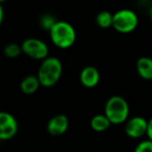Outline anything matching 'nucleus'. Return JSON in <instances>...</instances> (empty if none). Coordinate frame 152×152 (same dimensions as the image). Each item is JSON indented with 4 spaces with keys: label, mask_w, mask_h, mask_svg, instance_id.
Masks as SVG:
<instances>
[{
    "label": "nucleus",
    "mask_w": 152,
    "mask_h": 152,
    "mask_svg": "<svg viewBox=\"0 0 152 152\" xmlns=\"http://www.w3.org/2000/svg\"><path fill=\"white\" fill-rule=\"evenodd\" d=\"M63 75V64L57 57L48 56L42 61L38 70L39 80L44 88H51L55 86Z\"/></svg>",
    "instance_id": "1"
},
{
    "label": "nucleus",
    "mask_w": 152,
    "mask_h": 152,
    "mask_svg": "<svg viewBox=\"0 0 152 152\" xmlns=\"http://www.w3.org/2000/svg\"><path fill=\"white\" fill-rule=\"evenodd\" d=\"M129 104L122 96L115 95L108 98L104 106V115L114 125L126 123L129 117Z\"/></svg>",
    "instance_id": "2"
},
{
    "label": "nucleus",
    "mask_w": 152,
    "mask_h": 152,
    "mask_svg": "<svg viewBox=\"0 0 152 152\" xmlns=\"http://www.w3.org/2000/svg\"><path fill=\"white\" fill-rule=\"evenodd\" d=\"M50 40L54 46L61 49H68L76 41V30L67 21H57L49 31Z\"/></svg>",
    "instance_id": "3"
},
{
    "label": "nucleus",
    "mask_w": 152,
    "mask_h": 152,
    "mask_svg": "<svg viewBox=\"0 0 152 152\" xmlns=\"http://www.w3.org/2000/svg\"><path fill=\"white\" fill-rule=\"evenodd\" d=\"M139 25V17L132 10H119L114 14L113 27L120 34H130Z\"/></svg>",
    "instance_id": "4"
},
{
    "label": "nucleus",
    "mask_w": 152,
    "mask_h": 152,
    "mask_svg": "<svg viewBox=\"0 0 152 152\" xmlns=\"http://www.w3.org/2000/svg\"><path fill=\"white\" fill-rule=\"evenodd\" d=\"M22 51L26 56L36 61H44L49 56V47L44 41L37 38H28L21 44Z\"/></svg>",
    "instance_id": "5"
},
{
    "label": "nucleus",
    "mask_w": 152,
    "mask_h": 152,
    "mask_svg": "<svg viewBox=\"0 0 152 152\" xmlns=\"http://www.w3.org/2000/svg\"><path fill=\"white\" fill-rule=\"evenodd\" d=\"M18 121L7 112L0 113V140L9 141L18 132Z\"/></svg>",
    "instance_id": "6"
},
{
    "label": "nucleus",
    "mask_w": 152,
    "mask_h": 152,
    "mask_svg": "<svg viewBox=\"0 0 152 152\" xmlns=\"http://www.w3.org/2000/svg\"><path fill=\"white\" fill-rule=\"evenodd\" d=\"M147 131L148 121L143 117H132L125 123V133L131 139H140L144 135H147Z\"/></svg>",
    "instance_id": "7"
},
{
    "label": "nucleus",
    "mask_w": 152,
    "mask_h": 152,
    "mask_svg": "<svg viewBox=\"0 0 152 152\" xmlns=\"http://www.w3.org/2000/svg\"><path fill=\"white\" fill-rule=\"evenodd\" d=\"M69 128V119L66 115L58 114L53 116L47 124V130L53 137L64 134Z\"/></svg>",
    "instance_id": "8"
},
{
    "label": "nucleus",
    "mask_w": 152,
    "mask_h": 152,
    "mask_svg": "<svg viewBox=\"0 0 152 152\" xmlns=\"http://www.w3.org/2000/svg\"><path fill=\"white\" fill-rule=\"evenodd\" d=\"M100 72L94 66H87L79 74V81L85 88L93 89L100 83Z\"/></svg>",
    "instance_id": "9"
},
{
    "label": "nucleus",
    "mask_w": 152,
    "mask_h": 152,
    "mask_svg": "<svg viewBox=\"0 0 152 152\" xmlns=\"http://www.w3.org/2000/svg\"><path fill=\"white\" fill-rule=\"evenodd\" d=\"M137 72L141 78L152 80V58L142 56L137 61Z\"/></svg>",
    "instance_id": "10"
},
{
    "label": "nucleus",
    "mask_w": 152,
    "mask_h": 152,
    "mask_svg": "<svg viewBox=\"0 0 152 152\" xmlns=\"http://www.w3.org/2000/svg\"><path fill=\"white\" fill-rule=\"evenodd\" d=\"M41 87V83L37 75H28L22 79L20 83V90L25 95H32Z\"/></svg>",
    "instance_id": "11"
},
{
    "label": "nucleus",
    "mask_w": 152,
    "mask_h": 152,
    "mask_svg": "<svg viewBox=\"0 0 152 152\" xmlns=\"http://www.w3.org/2000/svg\"><path fill=\"white\" fill-rule=\"evenodd\" d=\"M91 128L94 131H97V132H103V131L107 130L110 128V126L112 125L110 121L108 120V118L104 114L100 115H95L93 118L91 119Z\"/></svg>",
    "instance_id": "12"
},
{
    "label": "nucleus",
    "mask_w": 152,
    "mask_h": 152,
    "mask_svg": "<svg viewBox=\"0 0 152 152\" xmlns=\"http://www.w3.org/2000/svg\"><path fill=\"white\" fill-rule=\"evenodd\" d=\"M113 23H114V14H112L110 12L102 11L96 16V24L100 28L106 29V28L113 27Z\"/></svg>",
    "instance_id": "13"
},
{
    "label": "nucleus",
    "mask_w": 152,
    "mask_h": 152,
    "mask_svg": "<svg viewBox=\"0 0 152 152\" xmlns=\"http://www.w3.org/2000/svg\"><path fill=\"white\" fill-rule=\"evenodd\" d=\"M3 52H4L5 56L9 57V58H17L18 56L21 55V53H23V51H22L21 45L16 44V43H11V44H7L4 47Z\"/></svg>",
    "instance_id": "14"
},
{
    "label": "nucleus",
    "mask_w": 152,
    "mask_h": 152,
    "mask_svg": "<svg viewBox=\"0 0 152 152\" xmlns=\"http://www.w3.org/2000/svg\"><path fill=\"white\" fill-rule=\"evenodd\" d=\"M57 22V20L55 19V17L51 14H44L41 16L40 18V25L43 29L48 30L50 31L51 28L55 25V23Z\"/></svg>",
    "instance_id": "15"
},
{
    "label": "nucleus",
    "mask_w": 152,
    "mask_h": 152,
    "mask_svg": "<svg viewBox=\"0 0 152 152\" xmlns=\"http://www.w3.org/2000/svg\"><path fill=\"white\" fill-rule=\"evenodd\" d=\"M134 152H152V141L146 140L137 144Z\"/></svg>",
    "instance_id": "16"
},
{
    "label": "nucleus",
    "mask_w": 152,
    "mask_h": 152,
    "mask_svg": "<svg viewBox=\"0 0 152 152\" xmlns=\"http://www.w3.org/2000/svg\"><path fill=\"white\" fill-rule=\"evenodd\" d=\"M147 137L150 141H152V118L148 121V131H147Z\"/></svg>",
    "instance_id": "17"
},
{
    "label": "nucleus",
    "mask_w": 152,
    "mask_h": 152,
    "mask_svg": "<svg viewBox=\"0 0 152 152\" xmlns=\"http://www.w3.org/2000/svg\"><path fill=\"white\" fill-rule=\"evenodd\" d=\"M3 19H4V9L2 5H0V24L3 23Z\"/></svg>",
    "instance_id": "18"
},
{
    "label": "nucleus",
    "mask_w": 152,
    "mask_h": 152,
    "mask_svg": "<svg viewBox=\"0 0 152 152\" xmlns=\"http://www.w3.org/2000/svg\"><path fill=\"white\" fill-rule=\"evenodd\" d=\"M149 16H150V18L152 19V5H151V7H150V10H149Z\"/></svg>",
    "instance_id": "19"
},
{
    "label": "nucleus",
    "mask_w": 152,
    "mask_h": 152,
    "mask_svg": "<svg viewBox=\"0 0 152 152\" xmlns=\"http://www.w3.org/2000/svg\"><path fill=\"white\" fill-rule=\"evenodd\" d=\"M5 1H7V0H0V2H1V3H3V2H5Z\"/></svg>",
    "instance_id": "20"
},
{
    "label": "nucleus",
    "mask_w": 152,
    "mask_h": 152,
    "mask_svg": "<svg viewBox=\"0 0 152 152\" xmlns=\"http://www.w3.org/2000/svg\"><path fill=\"white\" fill-rule=\"evenodd\" d=\"M151 1H152V0H151Z\"/></svg>",
    "instance_id": "21"
}]
</instances>
